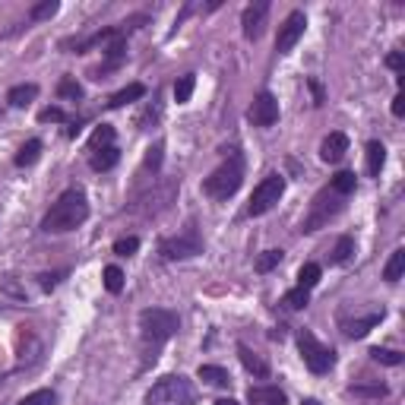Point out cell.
I'll return each instance as SVG.
<instances>
[{"label":"cell","mask_w":405,"mask_h":405,"mask_svg":"<svg viewBox=\"0 0 405 405\" xmlns=\"http://www.w3.org/2000/svg\"><path fill=\"white\" fill-rule=\"evenodd\" d=\"M89 218V202H86V194L83 190H64L57 196L48 216L41 218V232L48 234H64V232H73L79 228Z\"/></svg>","instance_id":"6da1fadb"},{"label":"cell","mask_w":405,"mask_h":405,"mask_svg":"<svg viewBox=\"0 0 405 405\" xmlns=\"http://www.w3.org/2000/svg\"><path fill=\"white\" fill-rule=\"evenodd\" d=\"M241 180H244V156L238 149H228L225 162L202 180V194L212 196V200H228V196L238 194Z\"/></svg>","instance_id":"7a4b0ae2"},{"label":"cell","mask_w":405,"mask_h":405,"mask_svg":"<svg viewBox=\"0 0 405 405\" xmlns=\"http://www.w3.org/2000/svg\"><path fill=\"white\" fill-rule=\"evenodd\" d=\"M180 320L174 310H165V308H149L140 314V330H143V342L146 346H162L168 339L178 332Z\"/></svg>","instance_id":"3957f363"},{"label":"cell","mask_w":405,"mask_h":405,"mask_svg":"<svg viewBox=\"0 0 405 405\" xmlns=\"http://www.w3.org/2000/svg\"><path fill=\"white\" fill-rule=\"evenodd\" d=\"M342 200L346 196H339V194H332L330 187L323 190V194H317L314 196V202H310V212L304 216V222H301V232H320L323 225H330L332 218L342 212Z\"/></svg>","instance_id":"277c9868"},{"label":"cell","mask_w":405,"mask_h":405,"mask_svg":"<svg viewBox=\"0 0 405 405\" xmlns=\"http://www.w3.org/2000/svg\"><path fill=\"white\" fill-rule=\"evenodd\" d=\"M190 402H194V390L180 374L162 377L149 390V396H146V405H190Z\"/></svg>","instance_id":"5b68a950"},{"label":"cell","mask_w":405,"mask_h":405,"mask_svg":"<svg viewBox=\"0 0 405 405\" xmlns=\"http://www.w3.org/2000/svg\"><path fill=\"white\" fill-rule=\"evenodd\" d=\"M298 348H301L304 364H308L314 374H326V370H332V364H336V352L326 348L323 342H317V336L314 332H308V330L298 332Z\"/></svg>","instance_id":"8992f818"},{"label":"cell","mask_w":405,"mask_h":405,"mask_svg":"<svg viewBox=\"0 0 405 405\" xmlns=\"http://www.w3.org/2000/svg\"><path fill=\"white\" fill-rule=\"evenodd\" d=\"M282 194H285V178H282V174L263 178L254 187V196H250V202H247V216H266V212L282 200Z\"/></svg>","instance_id":"52a82bcc"},{"label":"cell","mask_w":405,"mask_h":405,"mask_svg":"<svg viewBox=\"0 0 405 405\" xmlns=\"http://www.w3.org/2000/svg\"><path fill=\"white\" fill-rule=\"evenodd\" d=\"M158 254H162V260H187V256L202 254V241L196 232L178 234V238H165L158 244Z\"/></svg>","instance_id":"ba28073f"},{"label":"cell","mask_w":405,"mask_h":405,"mask_svg":"<svg viewBox=\"0 0 405 405\" xmlns=\"http://www.w3.org/2000/svg\"><path fill=\"white\" fill-rule=\"evenodd\" d=\"M304 29H308V16L301 13V10L288 13V16H285V23L279 26V35H276V51H279V54H288V51H292V48L301 41Z\"/></svg>","instance_id":"9c48e42d"},{"label":"cell","mask_w":405,"mask_h":405,"mask_svg":"<svg viewBox=\"0 0 405 405\" xmlns=\"http://www.w3.org/2000/svg\"><path fill=\"white\" fill-rule=\"evenodd\" d=\"M266 16H270V3H266V0H256V3L244 7V13H241V26H244V38L256 41V38L263 35V26H266Z\"/></svg>","instance_id":"30bf717a"},{"label":"cell","mask_w":405,"mask_h":405,"mask_svg":"<svg viewBox=\"0 0 405 405\" xmlns=\"http://www.w3.org/2000/svg\"><path fill=\"white\" fill-rule=\"evenodd\" d=\"M250 120H254L256 127H272L279 120V102L272 92H260L254 98V105H250Z\"/></svg>","instance_id":"8fae6325"},{"label":"cell","mask_w":405,"mask_h":405,"mask_svg":"<svg viewBox=\"0 0 405 405\" xmlns=\"http://www.w3.org/2000/svg\"><path fill=\"white\" fill-rule=\"evenodd\" d=\"M346 152H348V136L339 133V130H336V133H330L320 143V158H323V162H330V165L342 162V158H346Z\"/></svg>","instance_id":"7c38bea8"},{"label":"cell","mask_w":405,"mask_h":405,"mask_svg":"<svg viewBox=\"0 0 405 405\" xmlns=\"http://www.w3.org/2000/svg\"><path fill=\"white\" fill-rule=\"evenodd\" d=\"M247 402L250 405H288V396L279 386H250Z\"/></svg>","instance_id":"4fadbf2b"},{"label":"cell","mask_w":405,"mask_h":405,"mask_svg":"<svg viewBox=\"0 0 405 405\" xmlns=\"http://www.w3.org/2000/svg\"><path fill=\"white\" fill-rule=\"evenodd\" d=\"M380 320H383V310H374V314L361 317V320L346 323V336L348 339H364L370 330H374V326H380Z\"/></svg>","instance_id":"5bb4252c"},{"label":"cell","mask_w":405,"mask_h":405,"mask_svg":"<svg viewBox=\"0 0 405 405\" xmlns=\"http://www.w3.org/2000/svg\"><path fill=\"white\" fill-rule=\"evenodd\" d=\"M117 158H120V149L117 146H102V149H95L89 156V165L95 168V171H111L114 165H117Z\"/></svg>","instance_id":"9a60e30c"},{"label":"cell","mask_w":405,"mask_h":405,"mask_svg":"<svg viewBox=\"0 0 405 405\" xmlns=\"http://www.w3.org/2000/svg\"><path fill=\"white\" fill-rule=\"evenodd\" d=\"M238 355H241V364H244L254 377H270V364H266L250 346H238Z\"/></svg>","instance_id":"2e32d148"},{"label":"cell","mask_w":405,"mask_h":405,"mask_svg":"<svg viewBox=\"0 0 405 405\" xmlns=\"http://www.w3.org/2000/svg\"><path fill=\"white\" fill-rule=\"evenodd\" d=\"M35 95H38V86L35 83H19V86H13V89L7 92V105L10 108H26Z\"/></svg>","instance_id":"e0dca14e"},{"label":"cell","mask_w":405,"mask_h":405,"mask_svg":"<svg viewBox=\"0 0 405 405\" xmlns=\"http://www.w3.org/2000/svg\"><path fill=\"white\" fill-rule=\"evenodd\" d=\"M143 95H146V86L143 83H130L127 89L114 92V95L108 98V108H124V105H130V102H140Z\"/></svg>","instance_id":"ac0fdd59"},{"label":"cell","mask_w":405,"mask_h":405,"mask_svg":"<svg viewBox=\"0 0 405 405\" xmlns=\"http://www.w3.org/2000/svg\"><path fill=\"white\" fill-rule=\"evenodd\" d=\"M196 377H200V380H206L209 386H228V383H232L228 370H225V368H218V364H200Z\"/></svg>","instance_id":"d6986e66"},{"label":"cell","mask_w":405,"mask_h":405,"mask_svg":"<svg viewBox=\"0 0 405 405\" xmlns=\"http://www.w3.org/2000/svg\"><path fill=\"white\" fill-rule=\"evenodd\" d=\"M402 272H405V247H396L393 256L386 260V266H383V279H386V282H399Z\"/></svg>","instance_id":"ffe728a7"},{"label":"cell","mask_w":405,"mask_h":405,"mask_svg":"<svg viewBox=\"0 0 405 405\" xmlns=\"http://www.w3.org/2000/svg\"><path fill=\"white\" fill-rule=\"evenodd\" d=\"M383 162H386V146H383L380 140H370L368 143V171L374 174V178H380Z\"/></svg>","instance_id":"44dd1931"},{"label":"cell","mask_w":405,"mask_h":405,"mask_svg":"<svg viewBox=\"0 0 405 405\" xmlns=\"http://www.w3.org/2000/svg\"><path fill=\"white\" fill-rule=\"evenodd\" d=\"M38 156H41V140H29L23 149L16 152V165L29 168V165H35V162H38Z\"/></svg>","instance_id":"7402d4cb"},{"label":"cell","mask_w":405,"mask_h":405,"mask_svg":"<svg viewBox=\"0 0 405 405\" xmlns=\"http://www.w3.org/2000/svg\"><path fill=\"white\" fill-rule=\"evenodd\" d=\"M355 254V238L352 234H342V238L336 241V247H332V263L336 266H342V263H348Z\"/></svg>","instance_id":"603a6c76"},{"label":"cell","mask_w":405,"mask_h":405,"mask_svg":"<svg viewBox=\"0 0 405 405\" xmlns=\"http://www.w3.org/2000/svg\"><path fill=\"white\" fill-rule=\"evenodd\" d=\"M194 89H196V76H194V73H184V76L178 79V83H174V102H178V105L190 102Z\"/></svg>","instance_id":"cb8c5ba5"},{"label":"cell","mask_w":405,"mask_h":405,"mask_svg":"<svg viewBox=\"0 0 405 405\" xmlns=\"http://www.w3.org/2000/svg\"><path fill=\"white\" fill-rule=\"evenodd\" d=\"M320 276H323V270L317 266V263H304V266L298 270V288H308L310 292V288L320 282Z\"/></svg>","instance_id":"d4e9b609"},{"label":"cell","mask_w":405,"mask_h":405,"mask_svg":"<svg viewBox=\"0 0 405 405\" xmlns=\"http://www.w3.org/2000/svg\"><path fill=\"white\" fill-rule=\"evenodd\" d=\"M355 184H358V178H355L352 171H339L336 178L330 180V190L332 194H339V196H348L355 190Z\"/></svg>","instance_id":"484cf974"},{"label":"cell","mask_w":405,"mask_h":405,"mask_svg":"<svg viewBox=\"0 0 405 405\" xmlns=\"http://www.w3.org/2000/svg\"><path fill=\"white\" fill-rule=\"evenodd\" d=\"M57 10H60L57 0H41V3H35V7L29 10V19L32 23H41V19H51Z\"/></svg>","instance_id":"4316f807"},{"label":"cell","mask_w":405,"mask_h":405,"mask_svg":"<svg viewBox=\"0 0 405 405\" xmlns=\"http://www.w3.org/2000/svg\"><path fill=\"white\" fill-rule=\"evenodd\" d=\"M282 250H266V254H260L256 256V263H254V270L256 272H272L279 266V263H282Z\"/></svg>","instance_id":"83f0119b"},{"label":"cell","mask_w":405,"mask_h":405,"mask_svg":"<svg viewBox=\"0 0 405 405\" xmlns=\"http://www.w3.org/2000/svg\"><path fill=\"white\" fill-rule=\"evenodd\" d=\"M282 304H285L288 310H301V308H308L310 304V292L308 288H292V292L282 298Z\"/></svg>","instance_id":"f1b7e54d"},{"label":"cell","mask_w":405,"mask_h":405,"mask_svg":"<svg viewBox=\"0 0 405 405\" xmlns=\"http://www.w3.org/2000/svg\"><path fill=\"white\" fill-rule=\"evenodd\" d=\"M111 143H114V127L111 124H102V127L92 133V140H89V152L102 149V146H111Z\"/></svg>","instance_id":"f546056e"},{"label":"cell","mask_w":405,"mask_h":405,"mask_svg":"<svg viewBox=\"0 0 405 405\" xmlns=\"http://www.w3.org/2000/svg\"><path fill=\"white\" fill-rule=\"evenodd\" d=\"M57 95L60 98H73L76 102V98H83V86L76 83L73 76H64V79L57 83Z\"/></svg>","instance_id":"4dcf8cb0"},{"label":"cell","mask_w":405,"mask_h":405,"mask_svg":"<svg viewBox=\"0 0 405 405\" xmlns=\"http://www.w3.org/2000/svg\"><path fill=\"white\" fill-rule=\"evenodd\" d=\"M105 288L111 294H120L124 292V272L117 266H105Z\"/></svg>","instance_id":"1f68e13d"},{"label":"cell","mask_w":405,"mask_h":405,"mask_svg":"<svg viewBox=\"0 0 405 405\" xmlns=\"http://www.w3.org/2000/svg\"><path fill=\"white\" fill-rule=\"evenodd\" d=\"M19 405H57V396L51 390H35L26 399H19Z\"/></svg>","instance_id":"d6a6232c"},{"label":"cell","mask_w":405,"mask_h":405,"mask_svg":"<svg viewBox=\"0 0 405 405\" xmlns=\"http://www.w3.org/2000/svg\"><path fill=\"white\" fill-rule=\"evenodd\" d=\"M370 358L380 361V364H390V368H399V364H402V355L393 352V348H370Z\"/></svg>","instance_id":"836d02e7"},{"label":"cell","mask_w":405,"mask_h":405,"mask_svg":"<svg viewBox=\"0 0 405 405\" xmlns=\"http://www.w3.org/2000/svg\"><path fill=\"white\" fill-rule=\"evenodd\" d=\"M348 393H355V396H374V399H380V396H386V386H383V383H374V386L352 383V386H348Z\"/></svg>","instance_id":"e575fe53"},{"label":"cell","mask_w":405,"mask_h":405,"mask_svg":"<svg viewBox=\"0 0 405 405\" xmlns=\"http://www.w3.org/2000/svg\"><path fill=\"white\" fill-rule=\"evenodd\" d=\"M136 250H140V238H133V234H130V238H120L117 244H114V254L117 256H133Z\"/></svg>","instance_id":"d590c367"},{"label":"cell","mask_w":405,"mask_h":405,"mask_svg":"<svg viewBox=\"0 0 405 405\" xmlns=\"http://www.w3.org/2000/svg\"><path fill=\"white\" fill-rule=\"evenodd\" d=\"M38 120H41V124H64V120H67V111L51 105V108H45V111L38 114Z\"/></svg>","instance_id":"8d00e7d4"},{"label":"cell","mask_w":405,"mask_h":405,"mask_svg":"<svg viewBox=\"0 0 405 405\" xmlns=\"http://www.w3.org/2000/svg\"><path fill=\"white\" fill-rule=\"evenodd\" d=\"M158 165H162V146H152V149H149V156H146V168L158 171Z\"/></svg>","instance_id":"74e56055"},{"label":"cell","mask_w":405,"mask_h":405,"mask_svg":"<svg viewBox=\"0 0 405 405\" xmlns=\"http://www.w3.org/2000/svg\"><path fill=\"white\" fill-rule=\"evenodd\" d=\"M402 64H405V60H402V54H399V51H393L390 57H386V67L396 70V73H402Z\"/></svg>","instance_id":"f35d334b"},{"label":"cell","mask_w":405,"mask_h":405,"mask_svg":"<svg viewBox=\"0 0 405 405\" xmlns=\"http://www.w3.org/2000/svg\"><path fill=\"white\" fill-rule=\"evenodd\" d=\"M393 114H396V117H402V114H405V95L393 98Z\"/></svg>","instance_id":"ab89813d"},{"label":"cell","mask_w":405,"mask_h":405,"mask_svg":"<svg viewBox=\"0 0 405 405\" xmlns=\"http://www.w3.org/2000/svg\"><path fill=\"white\" fill-rule=\"evenodd\" d=\"M310 89H314V98H317V105H323V89L317 79H310Z\"/></svg>","instance_id":"60d3db41"},{"label":"cell","mask_w":405,"mask_h":405,"mask_svg":"<svg viewBox=\"0 0 405 405\" xmlns=\"http://www.w3.org/2000/svg\"><path fill=\"white\" fill-rule=\"evenodd\" d=\"M54 285H57V276H41V288H45V292Z\"/></svg>","instance_id":"b9f144b4"},{"label":"cell","mask_w":405,"mask_h":405,"mask_svg":"<svg viewBox=\"0 0 405 405\" xmlns=\"http://www.w3.org/2000/svg\"><path fill=\"white\" fill-rule=\"evenodd\" d=\"M216 405H241V402H238V399H218Z\"/></svg>","instance_id":"7bdbcfd3"}]
</instances>
